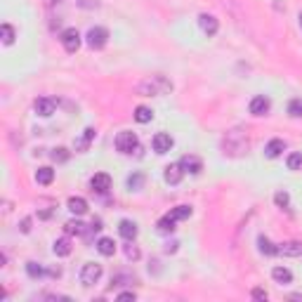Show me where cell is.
I'll use <instances>...</instances> for the list:
<instances>
[{
	"instance_id": "cell-1",
	"label": "cell",
	"mask_w": 302,
	"mask_h": 302,
	"mask_svg": "<svg viewBox=\"0 0 302 302\" xmlns=\"http://www.w3.org/2000/svg\"><path fill=\"white\" fill-rule=\"evenodd\" d=\"M137 92L144 95V97H160V95H168L172 92V83H170L165 76H149L147 80H142L137 85Z\"/></svg>"
},
{
	"instance_id": "cell-2",
	"label": "cell",
	"mask_w": 302,
	"mask_h": 302,
	"mask_svg": "<svg viewBox=\"0 0 302 302\" xmlns=\"http://www.w3.org/2000/svg\"><path fill=\"white\" fill-rule=\"evenodd\" d=\"M99 279H102V265H97V262L83 265V269H80V284L85 286V288L95 286Z\"/></svg>"
},
{
	"instance_id": "cell-3",
	"label": "cell",
	"mask_w": 302,
	"mask_h": 302,
	"mask_svg": "<svg viewBox=\"0 0 302 302\" xmlns=\"http://www.w3.org/2000/svg\"><path fill=\"white\" fill-rule=\"evenodd\" d=\"M140 147V140H137V135L135 133H118V137H116V149L121 151V153H133L135 149Z\"/></svg>"
},
{
	"instance_id": "cell-4",
	"label": "cell",
	"mask_w": 302,
	"mask_h": 302,
	"mask_svg": "<svg viewBox=\"0 0 302 302\" xmlns=\"http://www.w3.org/2000/svg\"><path fill=\"white\" fill-rule=\"evenodd\" d=\"M109 40V31L102 26H95L88 31V45L92 47V50H102L104 45H107Z\"/></svg>"
},
{
	"instance_id": "cell-5",
	"label": "cell",
	"mask_w": 302,
	"mask_h": 302,
	"mask_svg": "<svg viewBox=\"0 0 302 302\" xmlns=\"http://www.w3.org/2000/svg\"><path fill=\"white\" fill-rule=\"evenodd\" d=\"M62 45L66 52H76L80 47V33L76 31V28H66L62 33Z\"/></svg>"
},
{
	"instance_id": "cell-6",
	"label": "cell",
	"mask_w": 302,
	"mask_h": 302,
	"mask_svg": "<svg viewBox=\"0 0 302 302\" xmlns=\"http://www.w3.org/2000/svg\"><path fill=\"white\" fill-rule=\"evenodd\" d=\"M172 137H170L168 133H158L153 140H151V147H153V151L156 153H168L170 149H172Z\"/></svg>"
},
{
	"instance_id": "cell-7",
	"label": "cell",
	"mask_w": 302,
	"mask_h": 302,
	"mask_svg": "<svg viewBox=\"0 0 302 302\" xmlns=\"http://www.w3.org/2000/svg\"><path fill=\"white\" fill-rule=\"evenodd\" d=\"M90 187H92V191H97V194H107L109 189H111V177H109L107 172H97L95 177L90 179Z\"/></svg>"
},
{
	"instance_id": "cell-8",
	"label": "cell",
	"mask_w": 302,
	"mask_h": 302,
	"mask_svg": "<svg viewBox=\"0 0 302 302\" xmlns=\"http://www.w3.org/2000/svg\"><path fill=\"white\" fill-rule=\"evenodd\" d=\"M269 109H272V102H269V97H265V95H258V97L250 102V114L253 116H267Z\"/></svg>"
},
{
	"instance_id": "cell-9",
	"label": "cell",
	"mask_w": 302,
	"mask_h": 302,
	"mask_svg": "<svg viewBox=\"0 0 302 302\" xmlns=\"http://www.w3.org/2000/svg\"><path fill=\"white\" fill-rule=\"evenodd\" d=\"M54 99H50V97H40V99H36V104H33V111H36L38 116H43V118H50V116L54 114Z\"/></svg>"
},
{
	"instance_id": "cell-10",
	"label": "cell",
	"mask_w": 302,
	"mask_h": 302,
	"mask_svg": "<svg viewBox=\"0 0 302 302\" xmlns=\"http://www.w3.org/2000/svg\"><path fill=\"white\" fill-rule=\"evenodd\" d=\"M179 165H182L184 172H191V175H198V172L203 170V163H201L198 156H182V158H179Z\"/></svg>"
},
{
	"instance_id": "cell-11",
	"label": "cell",
	"mask_w": 302,
	"mask_h": 302,
	"mask_svg": "<svg viewBox=\"0 0 302 302\" xmlns=\"http://www.w3.org/2000/svg\"><path fill=\"white\" fill-rule=\"evenodd\" d=\"M198 26L203 28V33L215 36V33H217V28H220V24H217V19H215L213 14H201V17H198Z\"/></svg>"
},
{
	"instance_id": "cell-12",
	"label": "cell",
	"mask_w": 302,
	"mask_h": 302,
	"mask_svg": "<svg viewBox=\"0 0 302 302\" xmlns=\"http://www.w3.org/2000/svg\"><path fill=\"white\" fill-rule=\"evenodd\" d=\"M182 175H184V170H182V165H179V163H172V165H168V168H165V172H163V177H165V182H168V184H179V182H182Z\"/></svg>"
},
{
	"instance_id": "cell-13",
	"label": "cell",
	"mask_w": 302,
	"mask_h": 302,
	"mask_svg": "<svg viewBox=\"0 0 302 302\" xmlns=\"http://www.w3.org/2000/svg\"><path fill=\"white\" fill-rule=\"evenodd\" d=\"M286 151V142L284 140H272V142L265 147V156L267 158H279Z\"/></svg>"
},
{
	"instance_id": "cell-14",
	"label": "cell",
	"mask_w": 302,
	"mask_h": 302,
	"mask_svg": "<svg viewBox=\"0 0 302 302\" xmlns=\"http://www.w3.org/2000/svg\"><path fill=\"white\" fill-rule=\"evenodd\" d=\"M66 205H69V210H71L73 215H85V213H88V201H85V198H80V196H71Z\"/></svg>"
},
{
	"instance_id": "cell-15",
	"label": "cell",
	"mask_w": 302,
	"mask_h": 302,
	"mask_svg": "<svg viewBox=\"0 0 302 302\" xmlns=\"http://www.w3.org/2000/svg\"><path fill=\"white\" fill-rule=\"evenodd\" d=\"M118 231H121V236H123L125 241H133L135 236H137V224L130 222V220H121V224H118Z\"/></svg>"
},
{
	"instance_id": "cell-16",
	"label": "cell",
	"mask_w": 302,
	"mask_h": 302,
	"mask_svg": "<svg viewBox=\"0 0 302 302\" xmlns=\"http://www.w3.org/2000/svg\"><path fill=\"white\" fill-rule=\"evenodd\" d=\"M97 250L104 255V258H111L116 253V243H114V239H109V236H102V239L97 241Z\"/></svg>"
},
{
	"instance_id": "cell-17",
	"label": "cell",
	"mask_w": 302,
	"mask_h": 302,
	"mask_svg": "<svg viewBox=\"0 0 302 302\" xmlns=\"http://www.w3.org/2000/svg\"><path fill=\"white\" fill-rule=\"evenodd\" d=\"M272 279H274L276 284H291V281H293V274H291V269H286V267H274V269H272Z\"/></svg>"
},
{
	"instance_id": "cell-18",
	"label": "cell",
	"mask_w": 302,
	"mask_h": 302,
	"mask_svg": "<svg viewBox=\"0 0 302 302\" xmlns=\"http://www.w3.org/2000/svg\"><path fill=\"white\" fill-rule=\"evenodd\" d=\"M52 179H54V170L52 168H38L36 170V182L38 184L47 187V184H52Z\"/></svg>"
},
{
	"instance_id": "cell-19",
	"label": "cell",
	"mask_w": 302,
	"mask_h": 302,
	"mask_svg": "<svg viewBox=\"0 0 302 302\" xmlns=\"http://www.w3.org/2000/svg\"><path fill=\"white\" fill-rule=\"evenodd\" d=\"M281 255H288V258H295V255H302V243L300 241H291V243H286L279 248Z\"/></svg>"
},
{
	"instance_id": "cell-20",
	"label": "cell",
	"mask_w": 302,
	"mask_h": 302,
	"mask_svg": "<svg viewBox=\"0 0 302 302\" xmlns=\"http://www.w3.org/2000/svg\"><path fill=\"white\" fill-rule=\"evenodd\" d=\"M52 250H54V255L66 258V255L71 253V241H69V239H57V241H54V246H52Z\"/></svg>"
},
{
	"instance_id": "cell-21",
	"label": "cell",
	"mask_w": 302,
	"mask_h": 302,
	"mask_svg": "<svg viewBox=\"0 0 302 302\" xmlns=\"http://www.w3.org/2000/svg\"><path fill=\"white\" fill-rule=\"evenodd\" d=\"M191 213H194V210H191L189 205H177V208H172L168 215L175 220V222H179V220H187V217H191Z\"/></svg>"
},
{
	"instance_id": "cell-22",
	"label": "cell",
	"mask_w": 302,
	"mask_h": 302,
	"mask_svg": "<svg viewBox=\"0 0 302 302\" xmlns=\"http://www.w3.org/2000/svg\"><path fill=\"white\" fill-rule=\"evenodd\" d=\"M258 246H260V253H265V255H279V248L269 239H265V236L258 239Z\"/></svg>"
},
{
	"instance_id": "cell-23",
	"label": "cell",
	"mask_w": 302,
	"mask_h": 302,
	"mask_svg": "<svg viewBox=\"0 0 302 302\" xmlns=\"http://www.w3.org/2000/svg\"><path fill=\"white\" fill-rule=\"evenodd\" d=\"M151 118H153V111L149 107H137L135 109V121L137 123H149Z\"/></svg>"
},
{
	"instance_id": "cell-24",
	"label": "cell",
	"mask_w": 302,
	"mask_h": 302,
	"mask_svg": "<svg viewBox=\"0 0 302 302\" xmlns=\"http://www.w3.org/2000/svg\"><path fill=\"white\" fill-rule=\"evenodd\" d=\"M92 140H95V130H92V128H88V130L83 133V137H80L78 142H76V149H78V151H85V149L90 147V142H92Z\"/></svg>"
},
{
	"instance_id": "cell-25",
	"label": "cell",
	"mask_w": 302,
	"mask_h": 302,
	"mask_svg": "<svg viewBox=\"0 0 302 302\" xmlns=\"http://www.w3.org/2000/svg\"><path fill=\"white\" fill-rule=\"evenodd\" d=\"M175 220H172V217H170V215H165V217H160L158 220V231L160 234H172V231H175Z\"/></svg>"
},
{
	"instance_id": "cell-26",
	"label": "cell",
	"mask_w": 302,
	"mask_h": 302,
	"mask_svg": "<svg viewBox=\"0 0 302 302\" xmlns=\"http://www.w3.org/2000/svg\"><path fill=\"white\" fill-rule=\"evenodd\" d=\"M0 36H2V43L5 45H12L14 43V28L9 26V24H2L0 26Z\"/></svg>"
},
{
	"instance_id": "cell-27",
	"label": "cell",
	"mask_w": 302,
	"mask_h": 302,
	"mask_svg": "<svg viewBox=\"0 0 302 302\" xmlns=\"http://www.w3.org/2000/svg\"><path fill=\"white\" fill-rule=\"evenodd\" d=\"M64 231H66V234H76V236H80V234H85V224L83 222H66L64 224Z\"/></svg>"
},
{
	"instance_id": "cell-28",
	"label": "cell",
	"mask_w": 302,
	"mask_h": 302,
	"mask_svg": "<svg viewBox=\"0 0 302 302\" xmlns=\"http://www.w3.org/2000/svg\"><path fill=\"white\" fill-rule=\"evenodd\" d=\"M26 274L31 276V279H40L45 272H43V267L38 265V262H26Z\"/></svg>"
},
{
	"instance_id": "cell-29",
	"label": "cell",
	"mask_w": 302,
	"mask_h": 302,
	"mask_svg": "<svg viewBox=\"0 0 302 302\" xmlns=\"http://www.w3.org/2000/svg\"><path fill=\"white\" fill-rule=\"evenodd\" d=\"M286 165H288V170H300L302 168V153H291L288 160H286Z\"/></svg>"
},
{
	"instance_id": "cell-30",
	"label": "cell",
	"mask_w": 302,
	"mask_h": 302,
	"mask_svg": "<svg viewBox=\"0 0 302 302\" xmlns=\"http://www.w3.org/2000/svg\"><path fill=\"white\" fill-rule=\"evenodd\" d=\"M288 114L293 116V118H302V99H293L288 104Z\"/></svg>"
},
{
	"instance_id": "cell-31",
	"label": "cell",
	"mask_w": 302,
	"mask_h": 302,
	"mask_svg": "<svg viewBox=\"0 0 302 302\" xmlns=\"http://www.w3.org/2000/svg\"><path fill=\"white\" fill-rule=\"evenodd\" d=\"M142 182H144L142 175H130V177H128V187H130V189H140V187H142Z\"/></svg>"
},
{
	"instance_id": "cell-32",
	"label": "cell",
	"mask_w": 302,
	"mask_h": 302,
	"mask_svg": "<svg viewBox=\"0 0 302 302\" xmlns=\"http://www.w3.org/2000/svg\"><path fill=\"white\" fill-rule=\"evenodd\" d=\"M274 203L279 205V208H286V205H288V194H286V191H276Z\"/></svg>"
},
{
	"instance_id": "cell-33",
	"label": "cell",
	"mask_w": 302,
	"mask_h": 302,
	"mask_svg": "<svg viewBox=\"0 0 302 302\" xmlns=\"http://www.w3.org/2000/svg\"><path fill=\"white\" fill-rule=\"evenodd\" d=\"M125 258L128 260H140V250L135 246H125Z\"/></svg>"
},
{
	"instance_id": "cell-34",
	"label": "cell",
	"mask_w": 302,
	"mask_h": 302,
	"mask_svg": "<svg viewBox=\"0 0 302 302\" xmlns=\"http://www.w3.org/2000/svg\"><path fill=\"white\" fill-rule=\"evenodd\" d=\"M253 298H255V300H267V291H262V288H255V291H253Z\"/></svg>"
},
{
	"instance_id": "cell-35",
	"label": "cell",
	"mask_w": 302,
	"mask_h": 302,
	"mask_svg": "<svg viewBox=\"0 0 302 302\" xmlns=\"http://www.w3.org/2000/svg\"><path fill=\"white\" fill-rule=\"evenodd\" d=\"M52 158H54V160H57V158H59V160H66V149H54Z\"/></svg>"
},
{
	"instance_id": "cell-36",
	"label": "cell",
	"mask_w": 302,
	"mask_h": 302,
	"mask_svg": "<svg viewBox=\"0 0 302 302\" xmlns=\"http://www.w3.org/2000/svg\"><path fill=\"white\" fill-rule=\"evenodd\" d=\"M118 300H135V293H133V291H128V293H121V295H118Z\"/></svg>"
},
{
	"instance_id": "cell-37",
	"label": "cell",
	"mask_w": 302,
	"mask_h": 302,
	"mask_svg": "<svg viewBox=\"0 0 302 302\" xmlns=\"http://www.w3.org/2000/svg\"><path fill=\"white\" fill-rule=\"evenodd\" d=\"M28 224H31V220H24V222H21V231H24V234H26V231L31 229V227H28Z\"/></svg>"
},
{
	"instance_id": "cell-38",
	"label": "cell",
	"mask_w": 302,
	"mask_h": 302,
	"mask_svg": "<svg viewBox=\"0 0 302 302\" xmlns=\"http://www.w3.org/2000/svg\"><path fill=\"white\" fill-rule=\"evenodd\" d=\"M300 26H302V14H300Z\"/></svg>"
}]
</instances>
